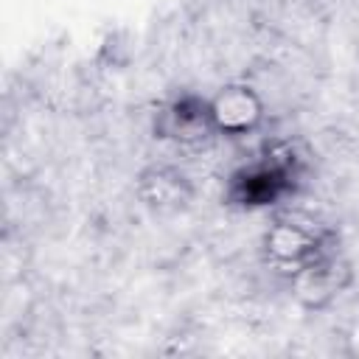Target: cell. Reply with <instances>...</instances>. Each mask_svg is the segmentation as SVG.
<instances>
[{
  "mask_svg": "<svg viewBox=\"0 0 359 359\" xmlns=\"http://www.w3.org/2000/svg\"><path fill=\"white\" fill-rule=\"evenodd\" d=\"M208 118L216 132L247 135L264 118V104L247 84H227L208 101Z\"/></svg>",
  "mask_w": 359,
  "mask_h": 359,
  "instance_id": "1",
  "label": "cell"
},
{
  "mask_svg": "<svg viewBox=\"0 0 359 359\" xmlns=\"http://www.w3.org/2000/svg\"><path fill=\"white\" fill-rule=\"evenodd\" d=\"M311 247V241L306 238L303 230L297 227H278L272 236H269V250L283 258V261H297L300 255H306Z\"/></svg>",
  "mask_w": 359,
  "mask_h": 359,
  "instance_id": "2",
  "label": "cell"
}]
</instances>
